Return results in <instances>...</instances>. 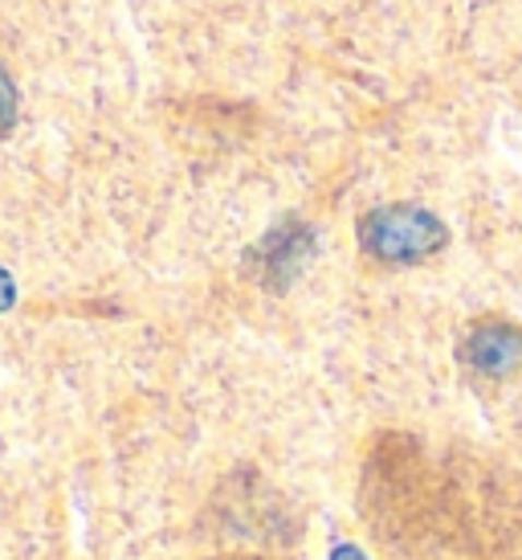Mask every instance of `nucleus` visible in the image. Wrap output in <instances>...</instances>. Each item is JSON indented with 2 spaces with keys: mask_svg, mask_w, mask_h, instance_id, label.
I'll return each instance as SVG.
<instances>
[{
  "mask_svg": "<svg viewBox=\"0 0 522 560\" xmlns=\"http://www.w3.org/2000/svg\"><path fill=\"white\" fill-rule=\"evenodd\" d=\"M461 357L474 364L477 373L486 376H510L522 364V331L510 324H477L470 331V340L461 348Z\"/></svg>",
  "mask_w": 522,
  "mask_h": 560,
  "instance_id": "obj_2",
  "label": "nucleus"
},
{
  "mask_svg": "<svg viewBox=\"0 0 522 560\" xmlns=\"http://www.w3.org/2000/svg\"><path fill=\"white\" fill-rule=\"evenodd\" d=\"M331 560H371L359 545H335L331 548Z\"/></svg>",
  "mask_w": 522,
  "mask_h": 560,
  "instance_id": "obj_6",
  "label": "nucleus"
},
{
  "mask_svg": "<svg viewBox=\"0 0 522 560\" xmlns=\"http://www.w3.org/2000/svg\"><path fill=\"white\" fill-rule=\"evenodd\" d=\"M16 303V282H13V275L0 266V312H9Z\"/></svg>",
  "mask_w": 522,
  "mask_h": 560,
  "instance_id": "obj_5",
  "label": "nucleus"
},
{
  "mask_svg": "<svg viewBox=\"0 0 522 560\" xmlns=\"http://www.w3.org/2000/svg\"><path fill=\"white\" fill-rule=\"evenodd\" d=\"M310 249H315V237L302 230V225H282L274 234L265 237L258 246V275L265 287H286V282L302 270V262L310 258Z\"/></svg>",
  "mask_w": 522,
  "mask_h": 560,
  "instance_id": "obj_3",
  "label": "nucleus"
},
{
  "mask_svg": "<svg viewBox=\"0 0 522 560\" xmlns=\"http://www.w3.org/2000/svg\"><path fill=\"white\" fill-rule=\"evenodd\" d=\"M21 115V98H16V82L9 79V70L0 66V136H9Z\"/></svg>",
  "mask_w": 522,
  "mask_h": 560,
  "instance_id": "obj_4",
  "label": "nucleus"
},
{
  "mask_svg": "<svg viewBox=\"0 0 522 560\" xmlns=\"http://www.w3.org/2000/svg\"><path fill=\"white\" fill-rule=\"evenodd\" d=\"M446 221L420 205H384V209L364 213L359 221V246L368 249L371 258L392 266L425 262L437 249H446Z\"/></svg>",
  "mask_w": 522,
  "mask_h": 560,
  "instance_id": "obj_1",
  "label": "nucleus"
}]
</instances>
